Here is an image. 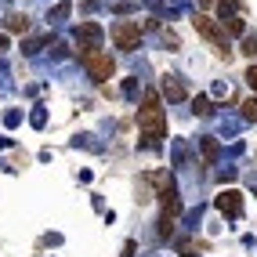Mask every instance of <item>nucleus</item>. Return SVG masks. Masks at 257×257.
I'll return each mask as SVG.
<instances>
[{"instance_id": "1", "label": "nucleus", "mask_w": 257, "mask_h": 257, "mask_svg": "<svg viewBox=\"0 0 257 257\" xmlns=\"http://www.w3.org/2000/svg\"><path fill=\"white\" fill-rule=\"evenodd\" d=\"M138 127L145 131V138H152V142H160L163 134H167V116H163V109H160V94H156V91L145 94L142 109H138Z\"/></svg>"}, {"instance_id": "2", "label": "nucleus", "mask_w": 257, "mask_h": 257, "mask_svg": "<svg viewBox=\"0 0 257 257\" xmlns=\"http://www.w3.org/2000/svg\"><path fill=\"white\" fill-rule=\"evenodd\" d=\"M192 26H196V33H203V37H207L210 44H217V47H221V55H232L225 29H217V26H214V19H207V15H196V19H192Z\"/></svg>"}, {"instance_id": "3", "label": "nucleus", "mask_w": 257, "mask_h": 257, "mask_svg": "<svg viewBox=\"0 0 257 257\" xmlns=\"http://www.w3.org/2000/svg\"><path fill=\"white\" fill-rule=\"evenodd\" d=\"M112 40H116L119 51H134L142 44V26L138 22H116L112 26Z\"/></svg>"}, {"instance_id": "4", "label": "nucleus", "mask_w": 257, "mask_h": 257, "mask_svg": "<svg viewBox=\"0 0 257 257\" xmlns=\"http://www.w3.org/2000/svg\"><path fill=\"white\" fill-rule=\"evenodd\" d=\"M83 65H87L91 80H109L112 69H116V62L105 55V51H91V55H83Z\"/></svg>"}, {"instance_id": "5", "label": "nucleus", "mask_w": 257, "mask_h": 257, "mask_svg": "<svg viewBox=\"0 0 257 257\" xmlns=\"http://www.w3.org/2000/svg\"><path fill=\"white\" fill-rule=\"evenodd\" d=\"M101 40V29L94 26V22H83L80 29H76V44H80V55H91V51H98L94 44Z\"/></svg>"}, {"instance_id": "6", "label": "nucleus", "mask_w": 257, "mask_h": 257, "mask_svg": "<svg viewBox=\"0 0 257 257\" xmlns=\"http://www.w3.org/2000/svg\"><path fill=\"white\" fill-rule=\"evenodd\" d=\"M217 210H221V214H228V217H239V214H243V196H239L235 188L221 192V196H217Z\"/></svg>"}, {"instance_id": "7", "label": "nucleus", "mask_w": 257, "mask_h": 257, "mask_svg": "<svg viewBox=\"0 0 257 257\" xmlns=\"http://www.w3.org/2000/svg\"><path fill=\"white\" fill-rule=\"evenodd\" d=\"M163 94H167V101H181V98H185V87H181L178 80L167 76V80H163Z\"/></svg>"}, {"instance_id": "8", "label": "nucleus", "mask_w": 257, "mask_h": 257, "mask_svg": "<svg viewBox=\"0 0 257 257\" xmlns=\"http://www.w3.org/2000/svg\"><path fill=\"white\" fill-rule=\"evenodd\" d=\"M199 145H203V160L214 163V160H217V152H221V149H217V142H214V138H203Z\"/></svg>"}, {"instance_id": "9", "label": "nucleus", "mask_w": 257, "mask_h": 257, "mask_svg": "<svg viewBox=\"0 0 257 257\" xmlns=\"http://www.w3.org/2000/svg\"><path fill=\"white\" fill-rule=\"evenodd\" d=\"M8 29H11V33H26V29H29V19H26V15H11V19H8Z\"/></svg>"}, {"instance_id": "10", "label": "nucleus", "mask_w": 257, "mask_h": 257, "mask_svg": "<svg viewBox=\"0 0 257 257\" xmlns=\"http://www.w3.org/2000/svg\"><path fill=\"white\" fill-rule=\"evenodd\" d=\"M243 116H246V119H253V123H257V98L243 101Z\"/></svg>"}, {"instance_id": "11", "label": "nucleus", "mask_w": 257, "mask_h": 257, "mask_svg": "<svg viewBox=\"0 0 257 257\" xmlns=\"http://www.w3.org/2000/svg\"><path fill=\"white\" fill-rule=\"evenodd\" d=\"M246 83L257 91V65H250V69H246Z\"/></svg>"}, {"instance_id": "12", "label": "nucleus", "mask_w": 257, "mask_h": 257, "mask_svg": "<svg viewBox=\"0 0 257 257\" xmlns=\"http://www.w3.org/2000/svg\"><path fill=\"white\" fill-rule=\"evenodd\" d=\"M196 112H199V116L210 112V101H207V98H196Z\"/></svg>"}, {"instance_id": "13", "label": "nucleus", "mask_w": 257, "mask_h": 257, "mask_svg": "<svg viewBox=\"0 0 257 257\" xmlns=\"http://www.w3.org/2000/svg\"><path fill=\"white\" fill-rule=\"evenodd\" d=\"M243 51H246V55H253V51H257V40H253V37H246V40H243Z\"/></svg>"}, {"instance_id": "14", "label": "nucleus", "mask_w": 257, "mask_h": 257, "mask_svg": "<svg viewBox=\"0 0 257 257\" xmlns=\"http://www.w3.org/2000/svg\"><path fill=\"white\" fill-rule=\"evenodd\" d=\"M4 44H8V40H4V37H0V47H4Z\"/></svg>"}]
</instances>
